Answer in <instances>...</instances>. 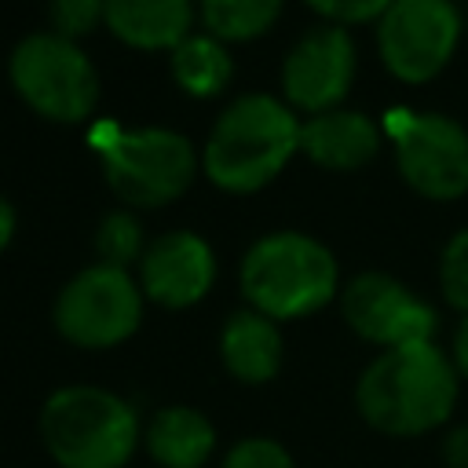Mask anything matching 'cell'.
<instances>
[{"mask_svg":"<svg viewBox=\"0 0 468 468\" xmlns=\"http://www.w3.org/2000/svg\"><path fill=\"white\" fill-rule=\"evenodd\" d=\"M461 373L435 340L380 351L355 384L358 417L391 439H417L450 424Z\"/></svg>","mask_w":468,"mask_h":468,"instance_id":"1","label":"cell"},{"mask_svg":"<svg viewBox=\"0 0 468 468\" xmlns=\"http://www.w3.org/2000/svg\"><path fill=\"white\" fill-rule=\"evenodd\" d=\"M300 150V121L289 102L274 95L234 99L208 132L205 176L227 194H252L267 186Z\"/></svg>","mask_w":468,"mask_h":468,"instance_id":"2","label":"cell"},{"mask_svg":"<svg viewBox=\"0 0 468 468\" xmlns=\"http://www.w3.org/2000/svg\"><path fill=\"white\" fill-rule=\"evenodd\" d=\"M340 289L336 256L311 234L278 230L260 238L241 260V292L252 311L289 322L322 311Z\"/></svg>","mask_w":468,"mask_h":468,"instance_id":"3","label":"cell"},{"mask_svg":"<svg viewBox=\"0 0 468 468\" xmlns=\"http://www.w3.org/2000/svg\"><path fill=\"white\" fill-rule=\"evenodd\" d=\"M40 435L62 468H124L139 446V417L121 395L73 384L44 402Z\"/></svg>","mask_w":468,"mask_h":468,"instance_id":"4","label":"cell"},{"mask_svg":"<svg viewBox=\"0 0 468 468\" xmlns=\"http://www.w3.org/2000/svg\"><path fill=\"white\" fill-rule=\"evenodd\" d=\"M91 143L110 190L139 208L176 201L197 176L194 143L172 128H117L106 121L91 132Z\"/></svg>","mask_w":468,"mask_h":468,"instance_id":"5","label":"cell"},{"mask_svg":"<svg viewBox=\"0 0 468 468\" xmlns=\"http://www.w3.org/2000/svg\"><path fill=\"white\" fill-rule=\"evenodd\" d=\"M11 84L18 99L58 124H77L91 117L99 102V73L77 40L58 33H29L11 51Z\"/></svg>","mask_w":468,"mask_h":468,"instance_id":"6","label":"cell"},{"mask_svg":"<svg viewBox=\"0 0 468 468\" xmlns=\"http://www.w3.org/2000/svg\"><path fill=\"white\" fill-rule=\"evenodd\" d=\"M384 135L395 146L399 176L428 201H453L468 194V132L446 113L388 110Z\"/></svg>","mask_w":468,"mask_h":468,"instance_id":"7","label":"cell"},{"mask_svg":"<svg viewBox=\"0 0 468 468\" xmlns=\"http://www.w3.org/2000/svg\"><path fill=\"white\" fill-rule=\"evenodd\" d=\"M143 322V289L128 271L95 263L66 282L55 300V325L77 347H113L124 344Z\"/></svg>","mask_w":468,"mask_h":468,"instance_id":"8","label":"cell"},{"mask_svg":"<svg viewBox=\"0 0 468 468\" xmlns=\"http://www.w3.org/2000/svg\"><path fill=\"white\" fill-rule=\"evenodd\" d=\"M461 44L453 0H395L377 22L384 69L406 84H424L446 69Z\"/></svg>","mask_w":468,"mask_h":468,"instance_id":"9","label":"cell"},{"mask_svg":"<svg viewBox=\"0 0 468 468\" xmlns=\"http://www.w3.org/2000/svg\"><path fill=\"white\" fill-rule=\"evenodd\" d=\"M340 314L366 344H377L380 351L428 344L439 329V311L384 271L355 274L340 289Z\"/></svg>","mask_w":468,"mask_h":468,"instance_id":"10","label":"cell"},{"mask_svg":"<svg viewBox=\"0 0 468 468\" xmlns=\"http://www.w3.org/2000/svg\"><path fill=\"white\" fill-rule=\"evenodd\" d=\"M355 80V40L344 26L307 29L282 62L285 102L303 113H329L340 106Z\"/></svg>","mask_w":468,"mask_h":468,"instance_id":"11","label":"cell"},{"mask_svg":"<svg viewBox=\"0 0 468 468\" xmlns=\"http://www.w3.org/2000/svg\"><path fill=\"white\" fill-rule=\"evenodd\" d=\"M216 282L212 245L194 230H168L154 238L139 260V289L161 307H190Z\"/></svg>","mask_w":468,"mask_h":468,"instance_id":"12","label":"cell"},{"mask_svg":"<svg viewBox=\"0 0 468 468\" xmlns=\"http://www.w3.org/2000/svg\"><path fill=\"white\" fill-rule=\"evenodd\" d=\"M380 143H384V128L358 110H329L300 124V150L329 172L362 168L366 161L377 157Z\"/></svg>","mask_w":468,"mask_h":468,"instance_id":"13","label":"cell"},{"mask_svg":"<svg viewBox=\"0 0 468 468\" xmlns=\"http://www.w3.org/2000/svg\"><path fill=\"white\" fill-rule=\"evenodd\" d=\"M194 0H106V29L128 48L176 51L190 37Z\"/></svg>","mask_w":468,"mask_h":468,"instance_id":"14","label":"cell"},{"mask_svg":"<svg viewBox=\"0 0 468 468\" xmlns=\"http://www.w3.org/2000/svg\"><path fill=\"white\" fill-rule=\"evenodd\" d=\"M219 358L230 377L245 384H267L282 369V333L274 318L260 311H234L219 333Z\"/></svg>","mask_w":468,"mask_h":468,"instance_id":"15","label":"cell"},{"mask_svg":"<svg viewBox=\"0 0 468 468\" xmlns=\"http://www.w3.org/2000/svg\"><path fill=\"white\" fill-rule=\"evenodd\" d=\"M216 446V431L205 413L190 406H168L146 424V450L161 468H201Z\"/></svg>","mask_w":468,"mask_h":468,"instance_id":"16","label":"cell"},{"mask_svg":"<svg viewBox=\"0 0 468 468\" xmlns=\"http://www.w3.org/2000/svg\"><path fill=\"white\" fill-rule=\"evenodd\" d=\"M172 77L176 84L194 95V99H212L219 95L230 77H234V62L223 48V40L216 37H186L176 51H172Z\"/></svg>","mask_w":468,"mask_h":468,"instance_id":"17","label":"cell"},{"mask_svg":"<svg viewBox=\"0 0 468 468\" xmlns=\"http://www.w3.org/2000/svg\"><path fill=\"white\" fill-rule=\"evenodd\" d=\"M282 4L285 0H201V22L208 37L223 44H241L263 37L278 22Z\"/></svg>","mask_w":468,"mask_h":468,"instance_id":"18","label":"cell"},{"mask_svg":"<svg viewBox=\"0 0 468 468\" xmlns=\"http://www.w3.org/2000/svg\"><path fill=\"white\" fill-rule=\"evenodd\" d=\"M95 252L102 256V263L110 267H128L135 260H143V227L132 212H110L102 223H99V234H95Z\"/></svg>","mask_w":468,"mask_h":468,"instance_id":"19","label":"cell"},{"mask_svg":"<svg viewBox=\"0 0 468 468\" xmlns=\"http://www.w3.org/2000/svg\"><path fill=\"white\" fill-rule=\"evenodd\" d=\"M439 289H442V300L464 318L468 314V227H461L439 256Z\"/></svg>","mask_w":468,"mask_h":468,"instance_id":"20","label":"cell"},{"mask_svg":"<svg viewBox=\"0 0 468 468\" xmlns=\"http://www.w3.org/2000/svg\"><path fill=\"white\" fill-rule=\"evenodd\" d=\"M51 33L66 40L88 37L99 22H106V0H51Z\"/></svg>","mask_w":468,"mask_h":468,"instance_id":"21","label":"cell"},{"mask_svg":"<svg viewBox=\"0 0 468 468\" xmlns=\"http://www.w3.org/2000/svg\"><path fill=\"white\" fill-rule=\"evenodd\" d=\"M223 468H296L292 453L274 439H241L223 457Z\"/></svg>","mask_w":468,"mask_h":468,"instance_id":"22","label":"cell"},{"mask_svg":"<svg viewBox=\"0 0 468 468\" xmlns=\"http://www.w3.org/2000/svg\"><path fill=\"white\" fill-rule=\"evenodd\" d=\"M311 11H318L322 18H329L333 26H355V22H380V15L395 4V0H303Z\"/></svg>","mask_w":468,"mask_h":468,"instance_id":"23","label":"cell"},{"mask_svg":"<svg viewBox=\"0 0 468 468\" xmlns=\"http://www.w3.org/2000/svg\"><path fill=\"white\" fill-rule=\"evenodd\" d=\"M442 464L446 468H468V420L450 424L442 431Z\"/></svg>","mask_w":468,"mask_h":468,"instance_id":"24","label":"cell"},{"mask_svg":"<svg viewBox=\"0 0 468 468\" xmlns=\"http://www.w3.org/2000/svg\"><path fill=\"white\" fill-rule=\"evenodd\" d=\"M461 380H468V314L457 322V333H453V351H450Z\"/></svg>","mask_w":468,"mask_h":468,"instance_id":"25","label":"cell"},{"mask_svg":"<svg viewBox=\"0 0 468 468\" xmlns=\"http://www.w3.org/2000/svg\"><path fill=\"white\" fill-rule=\"evenodd\" d=\"M11 238H15V208L0 197V252L11 245Z\"/></svg>","mask_w":468,"mask_h":468,"instance_id":"26","label":"cell"}]
</instances>
